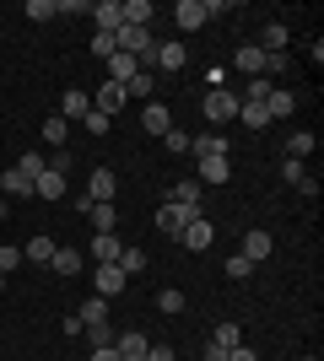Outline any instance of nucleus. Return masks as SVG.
<instances>
[{"label": "nucleus", "instance_id": "c85d7f7f", "mask_svg": "<svg viewBox=\"0 0 324 361\" xmlns=\"http://www.w3.org/2000/svg\"><path fill=\"white\" fill-rule=\"evenodd\" d=\"M313 146H319V140H313L308 130H297V135L287 140V157H292V162H308V157H313Z\"/></svg>", "mask_w": 324, "mask_h": 361}, {"label": "nucleus", "instance_id": "72a5a7b5", "mask_svg": "<svg viewBox=\"0 0 324 361\" xmlns=\"http://www.w3.org/2000/svg\"><path fill=\"white\" fill-rule=\"evenodd\" d=\"M76 318H81V329H87V324H103V318H108V302H103V297H87Z\"/></svg>", "mask_w": 324, "mask_h": 361}, {"label": "nucleus", "instance_id": "8fccbe9b", "mask_svg": "<svg viewBox=\"0 0 324 361\" xmlns=\"http://www.w3.org/2000/svg\"><path fill=\"white\" fill-rule=\"evenodd\" d=\"M200 361H227V350H222V345H205V350H200Z\"/></svg>", "mask_w": 324, "mask_h": 361}, {"label": "nucleus", "instance_id": "6e6d98bb", "mask_svg": "<svg viewBox=\"0 0 324 361\" xmlns=\"http://www.w3.org/2000/svg\"><path fill=\"white\" fill-rule=\"evenodd\" d=\"M0 345H6V340H0Z\"/></svg>", "mask_w": 324, "mask_h": 361}, {"label": "nucleus", "instance_id": "f3484780", "mask_svg": "<svg viewBox=\"0 0 324 361\" xmlns=\"http://www.w3.org/2000/svg\"><path fill=\"white\" fill-rule=\"evenodd\" d=\"M265 108H270V119H292L297 114V97L287 87H270V97H265Z\"/></svg>", "mask_w": 324, "mask_h": 361}, {"label": "nucleus", "instance_id": "e433bc0d", "mask_svg": "<svg viewBox=\"0 0 324 361\" xmlns=\"http://www.w3.org/2000/svg\"><path fill=\"white\" fill-rule=\"evenodd\" d=\"M114 264H119L124 275H140V270H146V254H140V248H119V259H114Z\"/></svg>", "mask_w": 324, "mask_h": 361}, {"label": "nucleus", "instance_id": "b1692460", "mask_svg": "<svg viewBox=\"0 0 324 361\" xmlns=\"http://www.w3.org/2000/svg\"><path fill=\"white\" fill-rule=\"evenodd\" d=\"M238 124H244V130H265V124H270V108L265 103H238Z\"/></svg>", "mask_w": 324, "mask_h": 361}, {"label": "nucleus", "instance_id": "49530a36", "mask_svg": "<svg viewBox=\"0 0 324 361\" xmlns=\"http://www.w3.org/2000/svg\"><path fill=\"white\" fill-rule=\"evenodd\" d=\"M49 167H54V173H71V151L60 146V151H54V157H49Z\"/></svg>", "mask_w": 324, "mask_h": 361}, {"label": "nucleus", "instance_id": "dca6fc26", "mask_svg": "<svg viewBox=\"0 0 324 361\" xmlns=\"http://www.w3.org/2000/svg\"><path fill=\"white\" fill-rule=\"evenodd\" d=\"M22 259H32V264H49V259H54V238H49V232H32V238L22 243Z\"/></svg>", "mask_w": 324, "mask_h": 361}, {"label": "nucleus", "instance_id": "2f4dec72", "mask_svg": "<svg viewBox=\"0 0 324 361\" xmlns=\"http://www.w3.org/2000/svg\"><path fill=\"white\" fill-rule=\"evenodd\" d=\"M22 16H28V22H54V16H60V6H54V0H28V6H22Z\"/></svg>", "mask_w": 324, "mask_h": 361}, {"label": "nucleus", "instance_id": "cd10ccee", "mask_svg": "<svg viewBox=\"0 0 324 361\" xmlns=\"http://www.w3.org/2000/svg\"><path fill=\"white\" fill-rule=\"evenodd\" d=\"M44 167H49V157H44V151H22V162H16V173H22L28 183H38V173H44Z\"/></svg>", "mask_w": 324, "mask_h": 361}, {"label": "nucleus", "instance_id": "f257e3e1", "mask_svg": "<svg viewBox=\"0 0 324 361\" xmlns=\"http://www.w3.org/2000/svg\"><path fill=\"white\" fill-rule=\"evenodd\" d=\"M114 44H119V54H130V60H152V49H157V38H152V27H130V22H124L119 32H114Z\"/></svg>", "mask_w": 324, "mask_h": 361}, {"label": "nucleus", "instance_id": "09e8293b", "mask_svg": "<svg viewBox=\"0 0 324 361\" xmlns=\"http://www.w3.org/2000/svg\"><path fill=\"white\" fill-rule=\"evenodd\" d=\"M227 361H260V356H254L248 345H232V350H227Z\"/></svg>", "mask_w": 324, "mask_h": 361}, {"label": "nucleus", "instance_id": "de8ad7c7", "mask_svg": "<svg viewBox=\"0 0 324 361\" xmlns=\"http://www.w3.org/2000/svg\"><path fill=\"white\" fill-rule=\"evenodd\" d=\"M146 361H179V356H173V345H152V350H146Z\"/></svg>", "mask_w": 324, "mask_h": 361}, {"label": "nucleus", "instance_id": "c756f323", "mask_svg": "<svg viewBox=\"0 0 324 361\" xmlns=\"http://www.w3.org/2000/svg\"><path fill=\"white\" fill-rule=\"evenodd\" d=\"M124 22L130 27H152V0H124Z\"/></svg>", "mask_w": 324, "mask_h": 361}, {"label": "nucleus", "instance_id": "2eb2a0df", "mask_svg": "<svg viewBox=\"0 0 324 361\" xmlns=\"http://www.w3.org/2000/svg\"><path fill=\"white\" fill-rule=\"evenodd\" d=\"M152 65H157V71H184L189 54H184V44H157L152 49Z\"/></svg>", "mask_w": 324, "mask_h": 361}, {"label": "nucleus", "instance_id": "393cba45", "mask_svg": "<svg viewBox=\"0 0 324 361\" xmlns=\"http://www.w3.org/2000/svg\"><path fill=\"white\" fill-rule=\"evenodd\" d=\"M189 151H195V157H227V135H222V130H211V135L189 140Z\"/></svg>", "mask_w": 324, "mask_h": 361}, {"label": "nucleus", "instance_id": "412c9836", "mask_svg": "<svg viewBox=\"0 0 324 361\" xmlns=\"http://www.w3.org/2000/svg\"><path fill=\"white\" fill-rule=\"evenodd\" d=\"M0 195H6V200H28V195H32V183L22 178L16 167H6V173H0Z\"/></svg>", "mask_w": 324, "mask_h": 361}, {"label": "nucleus", "instance_id": "864d4df0", "mask_svg": "<svg viewBox=\"0 0 324 361\" xmlns=\"http://www.w3.org/2000/svg\"><path fill=\"white\" fill-rule=\"evenodd\" d=\"M297 361H319V356H297Z\"/></svg>", "mask_w": 324, "mask_h": 361}, {"label": "nucleus", "instance_id": "9d476101", "mask_svg": "<svg viewBox=\"0 0 324 361\" xmlns=\"http://www.w3.org/2000/svg\"><path fill=\"white\" fill-rule=\"evenodd\" d=\"M140 130H146V135H157V140L168 135V130H173L168 103H146V108H140Z\"/></svg>", "mask_w": 324, "mask_h": 361}, {"label": "nucleus", "instance_id": "6e6552de", "mask_svg": "<svg viewBox=\"0 0 324 361\" xmlns=\"http://www.w3.org/2000/svg\"><path fill=\"white\" fill-rule=\"evenodd\" d=\"M114 350H119V361H146L152 340H146L140 329H124V334H114Z\"/></svg>", "mask_w": 324, "mask_h": 361}, {"label": "nucleus", "instance_id": "a878e982", "mask_svg": "<svg viewBox=\"0 0 324 361\" xmlns=\"http://www.w3.org/2000/svg\"><path fill=\"white\" fill-rule=\"evenodd\" d=\"M260 49H265V54H287V27H281V22H265Z\"/></svg>", "mask_w": 324, "mask_h": 361}, {"label": "nucleus", "instance_id": "5fc2aeb1", "mask_svg": "<svg viewBox=\"0 0 324 361\" xmlns=\"http://www.w3.org/2000/svg\"><path fill=\"white\" fill-rule=\"evenodd\" d=\"M0 291H6V275H0Z\"/></svg>", "mask_w": 324, "mask_h": 361}, {"label": "nucleus", "instance_id": "f8f14e48", "mask_svg": "<svg viewBox=\"0 0 324 361\" xmlns=\"http://www.w3.org/2000/svg\"><path fill=\"white\" fill-rule=\"evenodd\" d=\"M92 16H97V32H119L124 27V0H92Z\"/></svg>", "mask_w": 324, "mask_h": 361}, {"label": "nucleus", "instance_id": "423d86ee", "mask_svg": "<svg viewBox=\"0 0 324 361\" xmlns=\"http://www.w3.org/2000/svg\"><path fill=\"white\" fill-rule=\"evenodd\" d=\"M173 22H179V32H200L211 16H205V0H179L173 6Z\"/></svg>", "mask_w": 324, "mask_h": 361}, {"label": "nucleus", "instance_id": "aec40b11", "mask_svg": "<svg viewBox=\"0 0 324 361\" xmlns=\"http://www.w3.org/2000/svg\"><path fill=\"white\" fill-rule=\"evenodd\" d=\"M119 248H124V243L114 238V232H92V259H97V264H114Z\"/></svg>", "mask_w": 324, "mask_h": 361}, {"label": "nucleus", "instance_id": "603ef678", "mask_svg": "<svg viewBox=\"0 0 324 361\" xmlns=\"http://www.w3.org/2000/svg\"><path fill=\"white\" fill-rule=\"evenodd\" d=\"M6 211H11V200H0V221H6Z\"/></svg>", "mask_w": 324, "mask_h": 361}, {"label": "nucleus", "instance_id": "4be33fe9", "mask_svg": "<svg viewBox=\"0 0 324 361\" xmlns=\"http://www.w3.org/2000/svg\"><path fill=\"white\" fill-rule=\"evenodd\" d=\"M32 195H44V200H60V195H65V173L44 167V173H38V183H32Z\"/></svg>", "mask_w": 324, "mask_h": 361}, {"label": "nucleus", "instance_id": "f704fd0d", "mask_svg": "<svg viewBox=\"0 0 324 361\" xmlns=\"http://www.w3.org/2000/svg\"><path fill=\"white\" fill-rule=\"evenodd\" d=\"M92 232H114V226H119V211H114V205H92Z\"/></svg>", "mask_w": 324, "mask_h": 361}, {"label": "nucleus", "instance_id": "ea45409f", "mask_svg": "<svg viewBox=\"0 0 324 361\" xmlns=\"http://www.w3.org/2000/svg\"><path fill=\"white\" fill-rule=\"evenodd\" d=\"M281 178L292 183V189H303V183H308V167H303V162H292V157H287V162H281Z\"/></svg>", "mask_w": 324, "mask_h": 361}, {"label": "nucleus", "instance_id": "5701e85b", "mask_svg": "<svg viewBox=\"0 0 324 361\" xmlns=\"http://www.w3.org/2000/svg\"><path fill=\"white\" fill-rule=\"evenodd\" d=\"M49 270L71 281V275H81V254H76V248H54V259H49Z\"/></svg>", "mask_w": 324, "mask_h": 361}, {"label": "nucleus", "instance_id": "1a4fd4ad", "mask_svg": "<svg viewBox=\"0 0 324 361\" xmlns=\"http://www.w3.org/2000/svg\"><path fill=\"white\" fill-rule=\"evenodd\" d=\"M232 178V157H200V189H216V183H227Z\"/></svg>", "mask_w": 324, "mask_h": 361}, {"label": "nucleus", "instance_id": "a211bd4d", "mask_svg": "<svg viewBox=\"0 0 324 361\" xmlns=\"http://www.w3.org/2000/svg\"><path fill=\"white\" fill-rule=\"evenodd\" d=\"M124 103H130V97H124V87H119V81H103V92H97V114H108V119H114V114H119Z\"/></svg>", "mask_w": 324, "mask_h": 361}, {"label": "nucleus", "instance_id": "c9c22d12", "mask_svg": "<svg viewBox=\"0 0 324 361\" xmlns=\"http://www.w3.org/2000/svg\"><path fill=\"white\" fill-rule=\"evenodd\" d=\"M265 97H270V75H248V87H244L238 103H265Z\"/></svg>", "mask_w": 324, "mask_h": 361}, {"label": "nucleus", "instance_id": "39448f33", "mask_svg": "<svg viewBox=\"0 0 324 361\" xmlns=\"http://www.w3.org/2000/svg\"><path fill=\"white\" fill-rule=\"evenodd\" d=\"M179 243H184L189 254H205V248H211V243H216V226L205 221V216H195V221H189L184 232H179Z\"/></svg>", "mask_w": 324, "mask_h": 361}, {"label": "nucleus", "instance_id": "9b49d317", "mask_svg": "<svg viewBox=\"0 0 324 361\" xmlns=\"http://www.w3.org/2000/svg\"><path fill=\"white\" fill-rule=\"evenodd\" d=\"M195 221V211H184V205H162V211H157V232H168V238H179V232H184V226Z\"/></svg>", "mask_w": 324, "mask_h": 361}, {"label": "nucleus", "instance_id": "4c0bfd02", "mask_svg": "<svg viewBox=\"0 0 324 361\" xmlns=\"http://www.w3.org/2000/svg\"><path fill=\"white\" fill-rule=\"evenodd\" d=\"M81 334H87V340H92V350L114 345V324H108V318H103V324H87V329H81Z\"/></svg>", "mask_w": 324, "mask_h": 361}, {"label": "nucleus", "instance_id": "473e14b6", "mask_svg": "<svg viewBox=\"0 0 324 361\" xmlns=\"http://www.w3.org/2000/svg\"><path fill=\"white\" fill-rule=\"evenodd\" d=\"M65 135H71V124H65L60 114H49V119H44V140H49L54 151H60V146H65Z\"/></svg>", "mask_w": 324, "mask_h": 361}, {"label": "nucleus", "instance_id": "79ce46f5", "mask_svg": "<svg viewBox=\"0 0 324 361\" xmlns=\"http://www.w3.org/2000/svg\"><path fill=\"white\" fill-rule=\"evenodd\" d=\"M16 264H22V248H11V243H0V275H11Z\"/></svg>", "mask_w": 324, "mask_h": 361}, {"label": "nucleus", "instance_id": "4468645a", "mask_svg": "<svg viewBox=\"0 0 324 361\" xmlns=\"http://www.w3.org/2000/svg\"><path fill=\"white\" fill-rule=\"evenodd\" d=\"M152 92H157V71H152V65H140V71L124 81V97H136V103H146Z\"/></svg>", "mask_w": 324, "mask_h": 361}, {"label": "nucleus", "instance_id": "ddd939ff", "mask_svg": "<svg viewBox=\"0 0 324 361\" xmlns=\"http://www.w3.org/2000/svg\"><path fill=\"white\" fill-rule=\"evenodd\" d=\"M87 114H92V97H87L81 87H71V92L60 97V119L71 124V119H87Z\"/></svg>", "mask_w": 324, "mask_h": 361}, {"label": "nucleus", "instance_id": "6ab92c4d", "mask_svg": "<svg viewBox=\"0 0 324 361\" xmlns=\"http://www.w3.org/2000/svg\"><path fill=\"white\" fill-rule=\"evenodd\" d=\"M238 254L248 259V264H260V259H270V232H244V248Z\"/></svg>", "mask_w": 324, "mask_h": 361}, {"label": "nucleus", "instance_id": "f03ea898", "mask_svg": "<svg viewBox=\"0 0 324 361\" xmlns=\"http://www.w3.org/2000/svg\"><path fill=\"white\" fill-rule=\"evenodd\" d=\"M200 114H205L211 124H232V119H238V92H222V87H211V92L200 97Z\"/></svg>", "mask_w": 324, "mask_h": 361}, {"label": "nucleus", "instance_id": "3c124183", "mask_svg": "<svg viewBox=\"0 0 324 361\" xmlns=\"http://www.w3.org/2000/svg\"><path fill=\"white\" fill-rule=\"evenodd\" d=\"M92 361H119V350H114V345H103V350H92Z\"/></svg>", "mask_w": 324, "mask_h": 361}, {"label": "nucleus", "instance_id": "37998d69", "mask_svg": "<svg viewBox=\"0 0 324 361\" xmlns=\"http://www.w3.org/2000/svg\"><path fill=\"white\" fill-rule=\"evenodd\" d=\"M92 54H97V60H108V54H119V44H114V32H97V38H92Z\"/></svg>", "mask_w": 324, "mask_h": 361}, {"label": "nucleus", "instance_id": "a19ab883", "mask_svg": "<svg viewBox=\"0 0 324 361\" xmlns=\"http://www.w3.org/2000/svg\"><path fill=\"white\" fill-rule=\"evenodd\" d=\"M222 275H227V281H248V275H254V264H248L244 254H232V259H227V270H222Z\"/></svg>", "mask_w": 324, "mask_h": 361}, {"label": "nucleus", "instance_id": "c03bdc74", "mask_svg": "<svg viewBox=\"0 0 324 361\" xmlns=\"http://www.w3.org/2000/svg\"><path fill=\"white\" fill-rule=\"evenodd\" d=\"M189 140H195V135H184V130H179V124H173L168 135H162V146H168V151H189Z\"/></svg>", "mask_w": 324, "mask_h": 361}, {"label": "nucleus", "instance_id": "a18cd8bd", "mask_svg": "<svg viewBox=\"0 0 324 361\" xmlns=\"http://www.w3.org/2000/svg\"><path fill=\"white\" fill-rule=\"evenodd\" d=\"M81 124H87L92 135H108V124H114V119H108V114H97V108H92V114H87V119H81Z\"/></svg>", "mask_w": 324, "mask_h": 361}, {"label": "nucleus", "instance_id": "7c9ffc66", "mask_svg": "<svg viewBox=\"0 0 324 361\" xmlns=\"http://www.w3.org/2000/svg\"><path fill=\"white\" fill-rule=\"evenodd\" d=\"M211 345H222V350H232V345H244V334H238V324H232V318H222V324H216V334H211Z\"/></svg>", "mask_w": 324, "mask_h": 361}, {"label": "nucleus", "instance_id": "7ed1b4c3", "mask_svg": "<svg viewBox=\"0 0 324 361\" xmlns=\"http://www.w3.org/2000/svg\"><path fill=\"white\" fill-rule=\"evenodd\" d=\"M114 195H119V178H114V167H92L87 200H92V205H114Z\"/></svg>", "mask_w": 324, "mask_h": 361}, {"label": "nucleus", "instance_id": "20e7f679", "mask_svg": "<svg viewBox=\"0 0 324 361\" xmlns=\"http://www.w3.org/2000/svg\"><path fill=\"white\" fill-rule=\"evenodd\" d=\"M92 281H97V291H92V297H103V302H114L124 286H130V275H124L119 264H97V275H92Z\"/></svg>", "mask_w": 324, "mask_h": 361}, {"label": "nucleus", "instance_id": "58836bf2", "mask_svg": "<svg viewBox=\"0 0 324 361\" xmlns=\"http://www.w3.org/2000/svg\"><path fill=\"white\" fill-rule=\"evenodd\" d=\"M157 313H168V318H173V313H184V291H173V286H168V291H157Z\"/></svg>", "mask_w": 324, "mask_h": 361}, {"label": "nucleus", "instance_id": "0eeeda50", "mask_svg": "<svg viewBox=\"0 0 324 361\" xmlns=\"http://www.w3.org/2000/svg\"><path fill=\"white\" fill-rule=\"evenodd\" d=\"M232 65H238L244 75H270V54H265L260 44H244L238 54H232Z\"/></svg>", "mask_w": 324, "mask_h": 361}, {"label": "nucleus", "instance_id": "bb28decb", "mask_svg": "<svg viewBox=\"0 0 324 361\" xmlns=\"http://www.w3.org/2000/svg\"><path fill=\"white\" fill-rule=\"evenodd\" d=\"M136 71H140V60H130V54H108V81H119V87H124Z\"/></svg>", "mask_w": 324, "mask_h": 361}]
</instances>
